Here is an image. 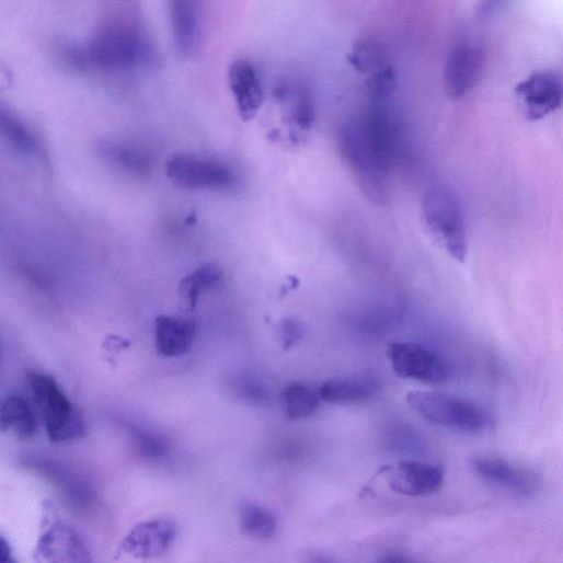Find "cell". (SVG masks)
I'll return each instance as SVG.
<instances>
[{"label": "cell", "instance_id": "obj_1", "mask_svg": "<svg viewBox=\"0 0 563 563\" xmlns=\"http://www.w3.org/2000/svg\"><path fill=\"white\" fill-rule=\"evenodd\" d=\"M337 147L364 195L376 205H386L389 200L390 169L366 140L359 120L346 122L338 128Z\"/></svg>", "mask_w": 563, "mask_h": 563}, {"label": "cell", "instance_id": "obj_2", "mask_svg": "<svg viewBox=\"0 0 563 563\" xmlns=\"http://www.w3.org/2000/svg\"><path fill=\"white\" fill-rule=\"evenodd\" d=\"M406 400L430 424L458 434L475 436L490 426L489 413L467 399L435 391H412Z\"/></svg>", "mask_w": 563, "mask_h": 563}, {"label": "cell", "instance_id": "obj_3", "mask_svg": "<svg viewBox=\"0 0 563 563\" xmlns=\"http://www.w3.org/2000/svg\"><path fill=\"white\" fill-rule=\"evenodd\" d=\"M138 34L122 24L104 27L85 47H73L68 61L77 69L122 70L133 67L141 56Z\"/></svg>", "mask_w": 563, "mask_h": 563}, {"label": "cell", "instance_id": "obj_4", "mask_svg": "<svg viewBox=\"0 0 563 563\" xmlns=\"http://www.w3.org/2000/svg\"><path fill=\"white\" fill-rule=\"evenodd\" d=\"M423 218L433 238L455 260L467 256V231L457 195L447 186H432L423 199Z\"/></svg>", "mask_w": 563, "mask_h": 563}, {"label": "cell", "instance_id": "obj_5", "mask_svg": "<svg viewBox=\"0 0 563 563\" xmlns=\"http://www.w3.org/2000/svg\"><path fill=\"white\" fill-rule=\"evenodd\" d=\"M28 381L53 443L79 440L87 435V424L56 379L31 372Z\"/></svg>", "mask_w": 563, "mask_h": 563}, {"label": "cell", "instance_id": "obj_6", "mask_svg": "<svg viewBox=\"0 0 563 563\" xmlns=\"http://www.w3.org/2000/svg\"><path fill=\"white\" fill-rule=\"evenodd\" d=\"M166 175L176 186L194 191H226L237 184V175L227 164L191 154L171 158Z\"/></svg>", "mask_w": 563, "mask_h": 563}, {"label": "cell", "instance_id": "obj_7", "mask_svg": "<svg viewBox=\"0 0 563 563\" xmlns=\"http://www.w3.org/2000/svg\"><path fill=\"white\" fill-rule=\"evenodd\" d=\"M388 359L401 378L426 384H443L448 380L446 363L429 348L407 342H397L388 348Z\"/></svg>", "mask_w": 563, "mask_h": 563}, {"label": "cell", "instance_id": "obj_8", "mask_svg": "<svg viewBox=\"0 0 563 563\" xmlns=\"http://www.w3.org/2000/svg\"><path fill=\"white\" fill-rule=\"evenodd\" d=\"M515 95L524 116L537 122L560 108L562 84L552 72H536L515 88Z\"/></svg>", "mask_w": 563, "mask_h": 563}, {"label": "cell", "instance_id": "obj_9", "mask_svg": "<svg viewBox=\"0 0 563 563\" xmlns=\"http://www.w3.org/2000/svg\"><path fill=\"white\" fill-rule=\"evenodd\" d=\"M483 65V53L476 43L458 42L448 55L445 66V88L447 94L459 100L476 84Z\"/></svg>", "mask_w": 563, "mask_h": 563}, {"label": "cell", "instance_id": "obj_10", "mask_svg": "<svg viewBox=\"0 0 563 563\" xmlns=\"http://www.w3.org/2000/svg\"><path fill=\"white\" fill-rule=\"evenodd\" d=\"M177 536L176 525L168 519H152L134 527L119 545V552L134 558L149 559L162 555Z\"/></svg>", "mask_w": 563, "mask_h": 563}, {"label": "cell", "instance_id": "obj_11", "mask_svg": "<svg viewBox=\"0 0 563 563\" xmlns=\"http://www.w3.org/2000/svg\"><path fill=\"white\" fill-rule=\"evenodd\" d=\"M471 468L483 482L518 496L530 495L537 486L531 473L499 458L474 457Z\"/></svg>", "mask_w": 563, "mask_h": 563}, {"label": "cell", "instance_id": "obj_12", "mask_svg": "<svg viewBox=\"0 0 563 563\" xmlns=\"http://www.w3.org/2000/svg\"><path fill=\"white\" fill-rule=\"evenodd\" d=\"M349 62L358 72L367 77L368 90L376 97H386L394 90L395 78L379 43L360 42L353 49Z\"/></svg>", "mask_w": 563, "mask_h": 563}, {"label": "cell", "instance_id": "obj_13", "mask_svg": "<svg viewBox=\"0 0 563 563\" xmlns=\"http://www.w3.org/2000/svg\"><path fill=\"white\" fill-rule=\"evenodd\" d=\"M445 482L441 468L420 461H401L390 480L391 489L402 495L422 497L439 492Z\"/></svg>", "mask_w": 563, "mask_h": 563}, {"label": "cell", "instance_id": "obj_14", "mask_svg": "<svg viewBox=\"0 0 563 563\" xmlns=\"http://www.w3.org/2000/svg\"><path fill=\"white\" fill-rule=\"evenodd\" d=\"M36 554L39 561H91L90 551L81 536L59 521L41 537Z\"/></svg>", "mask_w": 563, "mask_h": 563}, {"label": "cell", "instance_id": "obj_15", "mask_svg": "<svg viewBox=\"0 0 563 563\" xmlns=\"http://www.w3.org/2000/svg\"><path fill=\"white\" fill-rule=\"evenodd\" d=\"M381 390V382L371 376L335 378L320 386L322 401L336 405L371 402Z\"/></svg>", "mask_w": 563, "mask_h": 563}, {"label": "cell", "instance_id": "obj_16", "mask_svg": "<svg viewBox=\"0 0 563 563\" xmlns=\"http://www.w3.org/2000/svg\"><path fill=\"white\" fill-rule=\"evenodd\" d=\"M228 81L241 118L253 119L263 102L261 83L255 69L246 61H234L230 66Z\"/></svg>", "mask_w": 563, "mask_h": 563}, {"label": "cell", "instance_id": "obj_17", "mask_svg": "<svg viewBox=\"0 0 563 563\" xmlns=\"http://www.w3.org/2000/svg\"><path fill=\"white\" fill-rule=\"evenodd\" d=\"M196 337V325L186 319L159 317L154 322L157 353L165 358H176L188 353Z\"/></svg>", "mask_w": 563, "mask_h": 563}, {"label": "cell", "instance_id": "obj_18", "mask_svg": "<svg viewBox=\"0 0 563 563\" xmlns=\"http://www.w3.org/2000/svg\"><path fill=\"white\" fill-rule=\"evenodd\" d=\"M175 47L182 55L196 47L200 26V0H169Z\"/></svg>", "mask_w": 563, "mask_h": 563}, {"label": "cell", "instance_id": "obj_19", "mask_svg": "<svg viewBox=\"0 0 563 563\" xmlns=\"http://www.w3.org/2000/svg\"><path fill=\"white\" fill-rule=\"evenodd\" d=\"M0 432H12L20 440L37 434V421L30 403L20 395L0 398Z\"/></svg>", "mask_w": 563, "mask_h": 563}, {"label": "cell", "instance_id": "obj_20", "mask_svg": "<svg viewBox=\"0 0 563 563\" xmlns=\"http://www.w3.org/2000/svg\"><path fill=\"white\" fill-rule=\"evenodd\" d=\"M275 95L301 130H310L313 127L315 102L312 92L306 85L287 83L278 88Z\"/></svg>", "mask_w": 563, "mask_h": 563}, {"label": "cell", "instance_id": "obj_21", "mask_svg": "<svg viewBox=\"0 0 563 563\" xmlns=\"http://www.w3.org/2000/svg\"><path fill=\"white\" fill-rule=\"evenodd\" d=\"M282 405L289 421L311 417L321 406L320 387L310 382L295 381L280 395Z\"/></svg>", "mask_w": 563, "mask_h": 563}, {"label": "cell", "instance_id": "obj_22", "mask_svg": "<svg viewBox=\"0 0 563 563\" xmlns=\"http://www.w3.org/2000/svg\"><path fill=\"white\" fill-rule=\"evenodd\" d=\"M103 156L122 171L134 176H146L154 165L151 153L129 142H111L103 146Z\"/></svg>", "mask_w": 563, "mask_h": 563}, {"label": "cell", "instance_id": "obj_23", "mask_svg": "<svg viewBox=\"0 0 563 563\" xmlns=\"http://www.w3.org/2000/svg\"><path fill=\"white\" fill-rule=\"evenodd\" d=\"M223 277V272L215 263H204L185 275L179 285L181 300L189 310H194L200 296L217 287Z\"/></svg>", "mask_w": 563, "mask_h": 563}, {"label": "cell", "instance_id": "obj_24", "mask_svg": "<svg viewBox=\"0 0 563 563\" xmlns=\"http://www.w3.org/2000/svg\"><path fill=\"white\" fill-rule=\"evenodd\" d=\"M0 137L18 152L32 156L38 145L33 131L16 115L0 106Z\"/></svg>", "mask_w": 563, "mask_h": 563}, {"label": "cell", "instance_id": "obj_25", "mask_svg": "<svg viewBox=\"0 0 563 563\" xmlns=\"http://www.w3.org/2000/svg\"><path fill=\"white\" fill-rule=\"evenodd\" d=\"M240 525L244 533L257 539H268L277 530V519L267 508L245 503L240 508Z\"/></svg>", "mask_w": 563, "mask_h": 563}, {"label": "cell", "instance_id": "obj_26", "mask_svg": "<svg viewBox=\"0 0 563 563\" xmlns=\"http://www.w3.org/2000/svg\"><path fill=\"white\" fill-rule=\"evenodd\" d=\"M133 444L138 453L148 460L160 461L171 452L170 441L160 433L145 426L129 427Z\"/></svg>", "mask_w": 563, "mask_h": 563}, {"label": "cell", "instance_id": "obj_27", "mask_svg": "<svg viewBox=\"0 0 563 563\" xmlns=\"http://www.w3.org/2000/svg\"><path fill=\"white\" fill-rule=\"evenodd\" d=\"M384 443L390 450L403 455H423L427 448L423 435L406 424L388 426Z\"/></svg>", "mask_w": 563, "mask_h": 563}, {"label": "cell", "instance_id": "obj_28", "mask_svg": "<svg viewBox=\"0 0 563 563\" xmlns=\"http://www.w3.org/2000/svg\"><path fill=\"white\" fill-rule=\"evenodd\" d=\"M237 394L246 403L262 406L271 403L269 388L252 375H242L234 382Z\"/></svg>", "mask_w": 563, "mask_h": 563}, {"label": "cell", "instance_id": "obj_29", "mask_svg": "<svg viewBox=\"0 0 563 563\" xmlns=\"http://www.w3.org/2000/svg\"><path fill=\"white\" fill-rule=\"evenodd\" d=\"M305 335V329L302 324L295 320L288 319L282 324L280 336L282 343H284L285 349H289L295 346Z\"/></svg>", "mask_w": 563, "mask_h": 563}, {"label": "cell", "instance_id": "obj_30", "mask_svg": "<svg viewBox=\"0 0 563 563\" xmlns=\"http://www.w3.org/2000/svg\"><path fill=\"white\" fill-rule=\"evenodd\" d=\"M509 0H479L476 4V14L482 19L494 16L499 13Z\"/></svg>", "mask_w": 563, "mask_h": 563}, {"label": "cell", "instance_id": "obj_31", "mask_svg": "<svg viewBox=\"0 0 563 563\" xmlns=\"http://www.w3.org/2000/svg\"><path fill=\"white\" fill-rule=\"evenodd\" d=\"M14 561L13 551L8 539L0 535V563H9Z\"/></svg>", "mask_w": 563, "mask_h": 563}]
</instances>
